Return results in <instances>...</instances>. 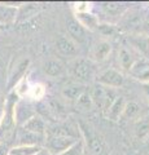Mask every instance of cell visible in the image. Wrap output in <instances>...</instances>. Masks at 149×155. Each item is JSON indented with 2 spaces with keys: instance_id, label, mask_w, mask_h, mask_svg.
Masks as SVG:
<instances>
[{
  "instance_id": "8992f818",
  "label": "cell",
  "mask_w": 149,
  "mask_h": 155,
  "mask_svg": "<svg viewBox=\"0 0 149 155\" xmlns=\"http://www.w3.org/2000/svg\"><path fill=\"white\" fill-rule=\"evenodd\" d=\"M96 81L97 84H101L108 88H119L124 83V76L117 69H107L96 75Z\"/></svg>"
},
{
  "instance_id": "e0dca14e",
  "label": "cell",
  "mask_w": 149,
  "mask_h": 155,
  "mask_svg": "<svg viewBox=\"0 0 149 155\" xmlns=\"http://www.w3.org/2000/svg\"><path fill=\"white\" fill-rule=\"evenodd\" d=\"M21 128L29 130V132H32V133L43 134V136L47 134V124L44 122V119L40 118L39 115H34L31 119H29Z\"/></svg>"
},
{
  "instance_id": "5b68a950",
  "label": "cell",
  "mask_w": 149,
  "mask_h": 155,
  "mask_svg": "<svg viewBox=\"0 0 149 155\" xmlns=\"http://www.w3.org/2000/svg\"><path fill=\"white\" fill-rule=\"evenodd\" d=\"M36 115V110L30 101L26 98H18L14 105V122L17 127H22L29 119Z\"/></svg>"
},
{
  "instance_id": "f546056e",
  "label": "cell",
  "mask_w": 149,
  "mask_h": 155,
  "mask_svg": "<svg viewBox=\"0 0 149 155\" xmlns=\"http://www.w3.org/2000/svg\"><path fill=\"white\" fill-rule=\"evenodd\" d=\"M141 32H143L145 36H149V13L144 14L143 25H141Z\"/></svg>"
},
{
  "instance_id": "cb8c5ba5",
  "label": "cell",
  "mask_w": 149,
  "mask_h": 155,
  "mask_svg": "<svg viewBox=\"0 0 149 155\" xmlns=\"http://www.w3.org/2000/svg\"><path fill=\"white\" fill-rule=\"evenodd\" d=\"M135 133L137 138H147L149 136V118H144L139 120L135 125Z\"/></svg>"
},
{
  "instance_id": "44dd1931",
  "label": "cell",
  "mask_w": 149,
  "mask_h": 155,
  "mask_svg": "<svg viewBox=\"0 0 149 155\" xmlns=\"http://www.w3.org/2000/svg\"><path fill=\"white\" fill-rule=\"evenodd\" d=\"M137 60V58L134 57L132 52L127 49L126 47H122L121 51H119L118 53V62H119V66L122 67V69L124 71H130V69H131V66L134 65V62H135Z\"/></svg>"
},
{
  "instance_id": "1f68e13d",
  "label": "cell",
  "mask_w": 149,
  "mask_h": 155,
  "mask_svg": "<svg viewBox=\"0 0 149 155\" xmlns=\"http://www.w3.org/2000/svg\"><path fill=\"white\" fill-rule=\"evenodd\" d=\"M35 155H52V154L48 151V150H47L44 146H43V147H40V150H39V151H38Z\"/></svg>"
},
{
  "instance_id": "603a6c76",
  "label": "cell",
  "mask_w": 149,
  "mask_h": 155,
  "mask_svg": "<svg viewBox=\"0 0 149 155\" xmlns=\"http://www.w3.org/2000/svg\"><path fill=\"white\" fill-rule=\"evenodd\" d=\"M40 150L39 146H14L9 149V155H35Z\"/></svg>"
},
{
  "instance_id": "30bf717a",
  "label": "cell",
  "mask_w": 149,
  "mask_h": 155,
  "mask_svg": "<svg viewBox=\"0 0 149 155\" xmlns=\"http://www.w3.org/2000/svg\"><path fill=\"white\" fill-rule=\"evenodd\" d=\"M56 49L64 57L74 58L78 54V44L68 35H59L56 39Z\"/></svg>"
},
{
  "instance_id": "7402d4cb",
  "label": "cell",
  "mask_w": 149,
  "mask_h": 155,
  "mask_svg": "<svg viewBox=\"0 0 149 155\" xmlns=\"http://www.w3.org/2000/svg\"><path fill=\"white\" fill-rule=\"evenodd\" d=\"M139 111H140V106H139L136 102H134V101H130V102H127L126 106H124V110L122 113L121 119H124V120L134 119L139 114Z\"/></svg>"
},
{
  "instance_id": "4fadbf2b",
  "label": "cell",
  "mask_w": 149,
  "mask_h": 155,
  "mask_svg": "<svg viewBox=\"0 0 149 155\" xmlns=\"http://www.w3.org/2000/svg\"><path fill=\"white\" fill-rule=\"evenodd\" d=\"M121 26L122 28L127 31H140L141 30V25H143V18L144 14L139 13V12H130V13H124L121 17Z\"/></svg>"
},
{
  "instance_id": "ac0fdd59",
  "label": "cell",
  "mask_w": 149,
  "mask_h": 155,
  "mask_svg": "<svg viewBox=\"0 0 149 155\" xmlns=\"http://www.w3.org/2000/svg\"><path fill=\"white\" fill-rule=\"evenodd\" d=\"M75 19L78 21L86 30L93 31L97 30L99 27V17L93 14L92 12H86V13H75Z\"/></svg>"
},
{
  "instance_id": "d6a6232c",
  "label": "cell",
  "mask_w": 149,
  "mask_h": 155,
  "mask_svg": "<svg viewBox=\"0 0 149 155\" xmlns=\"http://www.w3.org/2000/svg\"><path fill=\"white\" fill-rule=\"evenodd\" d=\"M3 114H4V105H2V106H0V122H2Z\"/></svg>"
},
{
  "instance_id": "8fae6325",
  "label": "cell",
  "mask_w": 149,
  "mask_h": 155,
  "mask_svg": "<svg viewBox=\"0 0 149 155\" xmlns=\"http://www.w3.org/2000/svg\"><path fill=\"white\" fill-rule=\"evenodd\" d=\"M66 30H68V36L74 40L76 44H80L86 40V35H87V30L76 21L75 17H70L66 21Z\"/></svg>"
},
{
  "instance_id": "52a82bcc",
  "label": "cell",
  "mask_w": 149,
  "mask_h": 155,
  "mask_svg": "<svg viewBox=\"0 0 149 155\" xmlns=\"http://www.w3.org/2000/svg\"><path fill=\"white\" fill-rule=\"evenodd\" d=\"M16 137L18 140L17 146H39L43 147L46 143V136L32 133L23 128H18L16 132Z\"/></svg>"
},
{
  "instance_id": "d590c367",
  "label": "cell",
  "mask_w": 149,
  "mask_h": 155,
  "mask_svg": "<svg viewBox=\"0 0 149 155\" xmlns=\"http://www.w3.org/2000/svg\"><path fill=\"white\" fill-rule=\"evenodd\" d=\"M8 155H9V154H8Z\"/></svg>"
},
{
  "instance_id": "9a60e30c",
  "label": "cell",
  "mask_w": 149,
  "mask_h": 155,
  "mask_svg": "<svg viewBox=\"0 0 149 155\" xmlns=\"http://www.w3.org/2000/svg\"><path fill=\"white\" fill-rule=\"evenodd\" d=\"M100 8H101L105 16L114 18H121L127 12V5L124 3H119V2H104L100 4Z\"/></svg>"
},
{
  "instance_id": "83f0119b",
  "label": "cell",
  "mask_w": 149,
  "mask_h": 155,
  "mask_svg": "<svg viewBox=\"0 0 149 155\" xmlns=\"http://www.w3.org/2000/svg\"><path fill=\"white\" fill-rule=\"evenodd\" d=\"M73 8L75 9V13H86V12H91V4L87 3V2L74 3Z\"/></svg>"
},
{
  "instance_id": "d6986e66",
  "label": "cell",
  "mask_w": 149,
  "mask_h": 155,
  "mask_svg": "<svg viewBox=\"0 0 149 155\" xmlns=\"http://www.w3.org/2000/svg\"><path fill=\"white\" fill-rule=\"evenodd\" d=\"M84 92H86L84 84L73 81V83L66 84L64 88H62V96L68 100H71V101H78Z\"/></svg>"
},
{
  "instance_id": "ba28073f",
  "label": "cell",
  "mask_w": 149,
  "mask_h": 155,
  "mask_svg": "<svg viewBox=\"0 0 149 155\" xmlns=\"http://www.w3.org/2000/svg\"><path fill=\"white\" fill-rule=\"evenodd\" d=\"M82 132L84 133V145L88 146L91 155H107V146H105V142L103 141V138L97 136L92 130H84L82 129Z\"/></svg>"
},
{
  "instance_id": "484cf974",
  "label": "cell",
  "mask_w": 149,
  "mask_h": 155,
  "mask_svg": "<svg viewBox=\"0 0 149 155\" xmlns=\"http://www.w3.org/2000/svg\"><path fill=\"white\" fill-rule=\"evenodd\" d=\"M44 87L43 85H35V87H32V88L30 89V96L32 97L34 100H40L43 98V96H44Z\"/></svg>"
},
{
  "instance_id": "3957f363",
  "label": "cell",
  "mask_w": 149,
  "mask_h": 155,
  "mask_svg": "<svg viewBox=\"0 0 149 155\" xmlns=\"http://www.w3.org/2000/svg\"><path fill=\"white\" fill-rule=\"evenodd\" d=\"M78 142V138L71 136L69 133H61V132H47L46 134V149L52 155H59L61 153L66 151L73 145Z\"/></svg>"
},
{
  "instance_id": "4316f807",
  "label": "cell",
  "mask_w": 149,
  "mask_h": 155,
  "mask_svg": "<svg viewBox=\"0 0 149 155\" xmlns=\"http://www.w3.org/2000/svg\"><path fill=\"white\" fill-rule=\"evenodd\" d=\"M97 30L101 31V34H104V35H114L115 34V27L113 25H110V23H99V27Z\"/></svg>"
},
{
  "instance_id": "6da1fadb",
  "label": "cell",
  "mask_w": 149,
  "mask_h": 155,
  "mask_svg": "<svg viewBox=\"0 0 149 155\" xmlns=\"http://www.w3.org/2000/svg\"><path fill=\"white\" fill-rule=\"evenodd\" d=\"M17 94L12 93L4 104V114L0 122V143L8 145L16 137L17 125L14 122V105L17 102Z\"/></svg>"
},
{
  "instance_id": "ffe728a7",
  "label": "cell",
  "mask_w": 149,
  "mask_h": 155,
  "mask_svg": "<svg viewBox=\"0 0 149 155\" xmlns=\"http://www.w3.org/2000/svg\"><path fill=\"white\" fill-rule=\"evenodd\" d=\"M17 14V8L11 7L8 4L0 5V25L4 27L5 25H11V23L16 22Z\"/></svg>"
},
{
  "instance_id": "7c38bea8",
  "label": "cell",
  "mask_w": 149,
  "mask_h": 155,
  "mask_svg": "<svg viewBox=\"0 0 149 155\" xmlns=\"http://www.w3.org/2000/svg\"><path fill=\"white\" fill-rule=\"evenodd\" d=\"M127 101L124 100V97L122 96H117L114 98V101L109 105V107L104 111V116L108 120H112V122H119L121 120L122 113L124 110V106H126Z\"/></svg>"
},
{
  "instance_id": "e575fe53",
  "label": "cell",
  "mask_w": 149,
  "mask_h": 155,
  "mask_svg": "<svg viewBox=\"0 0 149 155\" xmlns=\"http://www.w3.org/2000/svg\"><path fill=\"white\" fill-rule=\"evenodd\" d=\"M2 28H3V26H2V25H0V30H2Z\"/></svg>"
},
{
  "instance_id": "d4e9b609",
  "label": "cell",
  "mask_w": 149,
  "mask_h": 155,
  "mask_svg": "<svg viewBox=\"0 0 149 155\" xmlns=\"http://www.w3.org/2000/svg\"><path fill=\"white\" fill-rule=\"evenodd\" d=\"M59 155H86V145H84L83 138L78 140V142L75 145H73L70 149H68L66 151L61 153Z\"/></svg>"
},
{
  "instance_id": "5bb4252c",
  "label": "cell",
  "mask_w": 149,
  "mask_h": 155,
  "mask_svg": "<svg viewBox=\"0 0 149 155\" xmlns=\"http://www.w3.org/2000/svg\"><path fill=\"white\" fill-rule=\"evenodd\" d=\"M112 53V44L108 40H100L93 45L92 51H91V61L96 62H103L109 57Z\"/></svg>"
},
{
  "instance_id": "f1b7e54d",
  "label": "cell",
  "mask_w": 149,
  "mask_h": 155,
  "mask_svg": "<svg viewBox=\"0 0 149 155\" xmlns=\"http://www.w3.org/2000/svg\"><path fill=\"white\" fill-rule=\"evenodd\" d=\"M76 102H78L79 105H83V106H86V107H90L91 105H92V101H91V96H90V93L87 91L84 92L83 94L80 96V98L76 101Z\"/></svg>"
},
{
  "instance_id": "836d02e7",
  "label": "cell",
  "mask_w": 149,
  "mask_h": 155,
  "mask_svg": "<svg viewBox=\"0 0 149 155\" xmlns=\"http://www.w3.org/2000/svg\"><path fill=\"white\" fill-rule=\"evenodd\" d=\"M3 105V101H2V97H0V106Z\"/></svg>"
},
{
  "instance_id": "7a4b0ae2",
  "label": "cell",
  "mask_w": 149,
  "mask_h": 155,
  "mask_svg": "<svg viewBox=\"0 0 149 155\" xmlns=\"http://www.w3.org/2000/svg\"><path fill=\"white\" fill-rule=\"evenodd\" d=\"M70 75L74 78L76 83L87 84L96 78V69L93 62L90 58H78L70 64Z\"/></svg>"
},
{
  "instance_id": "2e32d148",
  "label": "cell",
  "mask_w": 149,
  "mask_h": 155,
  "mask_svg": "<svg viewBox=\"0 0 149 155\" xmlns=\"http://www.w3.org/2000/svg\"><path fill=\"white\" fill-rule=\"evenodd\" d=\"M43 70L51 78H59L62 76L66 72V66L59 58H51L43 65Z\"/></svg>"
},
{
  "instance_id": "4dcf8cb0",
  "label": "cell",
  "mask_w": 149,
  "mask_h": 155,
  "mask_svg": "<svg viewBox=\"0 0 149 155\" xmlns=\"http://www.w3.org/2000/svg\"><path fill=\"white\" fill-rule=\"evenodd\" d=\"M9 154V146L5 143H0V155H8Z\"/></svg>"
},
{
  "instance_id": "277c9868",
  "label": "cell",
  "mask_w": 149,
  "mask_h": 155,
  "mask_svg": "<svg viewBox=\"0 0 149 155\" xmlns=\"http://www.w3.org/2000/svg\"><path fill=\"white\" fill-rule=\"evenodd\" d=\"M90 96H91L92 105H95L96 107L100 109L103 113L109 107V105L112 104L114 98L117 97L114 94L112 88H108V87H104L97 83H96V85L92 88V91H91Z\"/></svg>"
},
{
  "instance_id": "9c48e42d",
  "label": "cell",
  "mask_w": 149,
  "mask_h": 155,
  "mask_svg": "<svg viewBox=\"0 0 149 155\" xmlns=\"http://www.w3.org/2000/svg\"><path fill=\"white\" fill-rule=\"evenodd\" d=\"M128 74L141 83H149V58L141 57L134 62Z\"/></svg>"
}]
</instances>
